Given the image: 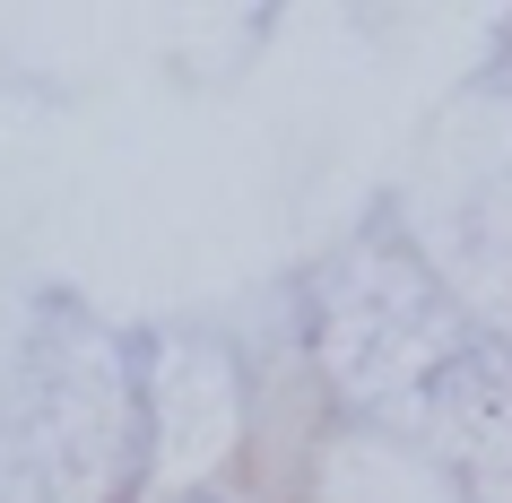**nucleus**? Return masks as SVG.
I'll return each mask as SVG.
<instances>
[]
</instances>
